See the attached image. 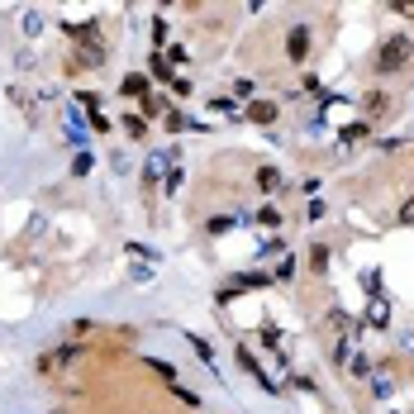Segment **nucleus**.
I'll return each instance as SVG.
<instances>
[{
  "instance_id": "6e6552de",
  "label": "nucleus",
  "mask_w": 414,
  "mask_h": 414,
  "mask_svg": "<svg viewBox=\"0 0 414 414\" xmlns=\"http://www.w3.org/2000/svg\"><path fill=\"white\" fill-rule=\"evenodd\" d=\"M257 186H262V191H276V186H281V172H276V167H262V172H257Z\"/></svg>"
},
{
  "instance_id": "0eeeda50",
  "label": "nucleus",
  "mask_w": 414,
  "mask_h": 414,
  "mask_svg": "<svg viewBox=\"0 0 414 414\" xmlns=\"http://www.w3.org/2000/svg\"><path fill=\"white\" fill-rule=\"evenodd\" d=\"M148 67H153V77H157V81H172V77H177V72H172V62H167V57H157V53H153V62H148Z\"/></svg>"
},
{
  "instance_id": "f03ea898",
  "label": "nucleus",
  "mask_w": 414,
  "mask_h": 414,
  "mask_svg": "<svg viewBox=\"0 0 414 414\" xmlns=\"http://www.w3.org/2000/svg\"><path fill=\"white\" fill-rule=\"evenodd\" d=\"M410 57H414V38L410 34H391L381 43V53H376V72H400Z\"/></svg>"
},
{
  "instance_id": "9d476101",
  "label": "nucleus",
  "mask_w": 414,
  "mask_h": 414,
  "mask_svg": "<svg viewBox=\"0 0 414 414\" xmlns=\"http://www.w3.org/2000/svg\"><path fill=\"white\" fill-rule=\"evenodd\" d=\"M209 109H214V114H229V119H238V114H243L238 105H233V101H224V96H219V101L209 105Z\"/></svg>"
},
{
  "instance_id": "20e7f679",
  "label": "nucleus",
  "mask_w": 414,
  "mask_h": 414,
  "mask_svg": "<svg viewBox=\"0 0 414 414\" xmlns=\"http://www.w3.org/2000/svg\"><path fill=\"white\" fill-rule=\"evenodd\" d=\"M72 357H77V343H67L62 352H48V357H38V372L48 376V372H57V367H67Z\"/></svg>"
},
{
  "instance_id": "423d86ee",
  "label": "nucleus",
  "mask_w": 414,
  "mask_h": 414,
  "mask_svg": "<svg viewBox=\"0 0 414 414\" xmlns=\"http://www.w3.org/2000/svg\"><path fill=\"white\" fill-rule=\"evenodd\" d=\"M248 119H253V124H276V105L272 101H253L248 105Z\"/></svg>"
},
{
  "instance_id": "f3484780",
  "label": "nucleus",
  "mask_w": 414,
  "mask_h": 414,
  "mask_svg": "<svg viewBox=\"0 0 414 414\" xmlns=\"http://www.w3.org/2000/svg\"><path fill=\"white\" fill-rule=\"evenodd\" d=\"M386 105H391L386 96H367V109H372V114H386Z\"/></svg>"
},
{
  "instance_id": "ddd939ff",
  "label": "nucleus",
  "mask_w": 414,
  "mask_h": 414,
  "mask_svg": "<svg viewBox=\"0 0 414 414\" xmlns=\"http://www.w3.org/2000/svg\"><path fill=\"white\" fill-rule=\"evenodd\" d=\"M310 267H314V272H328V248H314V253H310Z\"/></svg>"
},
{
  "instance_id": "dca6fc26",
  "label": "nucleus",
  "mask_w": 414,
  "mask_h": 414,
  "mask_svg": "<svg viewBox=\"0 0 414 414\" xmlns=\"http://www.w3.org/2000/svg\"><path fill=\"white\" fill-rule=\"evenodd\" d=\"M162 109H167V101H157V96H148V101H143V114H148V119H153V114H162Z\"/></svg>"
},
{
  "instance_id": "a211bd4d",
  "label": "nucleus",
  "mask_w": 414,
  "mask_h": 414,
  "mask_svg": "<svg viewBox=\"0 0 414 414\" xmlns=\"http://www.w3.org/2000/svg\"><path fill=\"white\" fill-rule=\"evenodd\" d=\"M352 376H372V362L367 357H352Z\"/></svg>"
},
{
  "instance_id": "9b49d317",
  "label": "nucleus",
  "mask_w": 414,
  "mask_h": 414,
  "mask_svg": "<svg viewBox=\"0 0 414 414\" xmlns=\"http://www.w3.org/2000/svg\"><path fill=\"white\" fill-rule=\"evenodd\" d=\"M124 91H129V96H148V77H129Z\"/></svg>"
},
{
  "instance_id": "1a4fd4ad",
  "label": "nucleus",
  "mask_w": 414,
  "mask_h": 414,
  "mask_svg": "<svg viewBox=\"0 0 414 414\" xmlns=\"http://www.w3.org/2000/svg\"><path fill=\"white\" fill-rule=\"evenodd\" d=\"M124 129H129V138H143V133H148V124H143L138 114H124Z\"/></svg>"
},
{
  "instance_id": "aec40b11",
  "label": "nucleus",
  "mask_w": 414,
  "mask_h": 414,
  "mask_svg": "<svg viewBox=\"0 0 414 414\" xmlns=\"http://www.w3.org/2000/svg\"><path fill=\"white\" fill-rule=\"evenodd\" d=\"M400 219H405V224H414V200H405V209H400Z\"/></svg>"
},
{
  "instance_id": "4468645a",
  "label": "nucleus",
  "mask_w": 414,
  "mask_h": 414,
  "mask_svg": "<svg viewBox=\"0 0 414 414\" xmlns=\"http://www.w3.org/2000/svg\"><path fill=\"white\" fill-rule=\"evenodd\" d=\"M224 229H233V214H214L209 219V233H224Z\"/></svg>"
},
{
  "instance_id": "f257e3e1",
  "label": "nucleus",
  "mask_w": 414,
  "mask_h": 414,
  "mask_svg": "<svg viewBox=\"0 0 414 414\" xmlns=\"http://www.w3.org/2000/svg\"><path fill=\"white\" fill-rule=\"evenodd\" d=\"M72 43H77V62L81 67H101L105 62V43L96 24H72Z\"/></svg>"
},
{
  "instance_id": "39448f33",
  "label": "nucleus",
  "mask_w": 414,
  "mask_h": 414,
  "mask_svg": "<svg viewBox=\"0 0 414 414\" xmlns=\"http://www.w3.org/2000/svg\"><path fill=\"white\" fill-rule=\"evenodd\" d=\"M367 324H372V328H386V324H391V305H386L381 296H372V305H367Z\"/></svg>"
},
{
  "instance_id": "f8f14e48",
  "label": "nucleus",
  "mask_w": 414,
  "mask_h": 414,
  "mask_svg": "<svg viewBox=\"0 0 414 414\" xmlns=\"http://www.w3.org/2000/svg\"><path fill=\"white\" fill-rule=\"evenodd\" d=\"M362 138H367V124H348L343 129V143H362Z\"/></svg>"
},
{
  "instance_id": "6ab92c4d",
  "label": "nucleus",
  "mask_w": 414,
  "mask_h": 414,
  "mask_svg": "<svg viewBox=\"0 0 414 414\" xmlns=\"http://www.w3.org/2000/svg\"><path fill=\"white\" fill-rule=\"evenodd\" d=\"M396 14H405V19H414V0H400V5H396Z\"/></svg>"
},
{
  "instance_id": "2eb2a0df",
  "label": "nucleus",
  "mask_w": 414,
  "mask_h": 414,
  "mask_svg": "<svg viewBox=\"0 0 414 414\" xmlns=\"http://www.w3.org/2000/svg\"><path fill=\"white\" fill-rule=\"evenodd\" d=\"M257 224H267V229H276V224H281V214H276V209H272V205H262V214H257Z\"/></svg>"
},
{
  "instance_id": "7ed1b4c3",
  "label": "nucleus",
  "mask_w": 414,
  "mask_h": 414,
  "mask_svg": "<svg viewBox=\"0 0 414 414\" xmlns=\"http://www.w3.org/2000/svg\"><path fill=\"white\" fill-rule=\"evenodd\" d=\"M286 53H291V62H305V53H310V29L305 24H296L286 34Z\"/></svg>"
}]
</instances>
